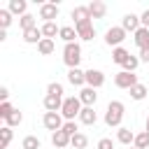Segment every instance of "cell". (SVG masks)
<instances>
[{
	"instance_id": "cell-1",
	"label": "cell",
	"mask_w": 149,
	"mask_h": 149,
	"mask_svg": "<svg viewBox=\"0 0 149 149\" xmlns=\"http://www.w3.org/2000/svg\"><path fill=\"white\" fill-rule=\"evenodd\" d=\"M123 102L121 100H112L107 105V112H105V123L107 126H114V128H121V119H123Z\"/></svg>"
},
{
	"instance_id": "cell-2",
	"label": "cell",
	"mask_w": 149,
	"mask_h": 149,
	"mask_svg": "<svg viewBox=\"0 0 149 149\" xmlns=\"http://www.w3.org/2000/svg\"><path fill=\"white\" fill-rule=\"evenodd\" d=\"M81 109H84V107H81L79 95H70V98H65V100H63L61 114L65 116V121H74V116H79V112H81Z\"/></svg>"
},
{
	"instance_id": "cell-3",
	"label": "cell",
	"mask_w": 149,
	"mask_h": 149,
	"mask_svg": "<svg viewBox=\"0 0 149 149\" xmlns=\"http://www.w3.org/2000/svg\"><path fill=\"white\" fill-rule=\"evenodd\" d=\"M79 61H81V47H79L77 42L65 44V49H63V63L72 70V68H77V65H79Z\"/></svg>"
},
{
	"instance_id": "cell-4",
	"label": "cell",
	"mask_w": 149,
	"mask_h": 149,
	"mask_svg": "<svg viewBox=\"0 0 149 149\" xmlns=\"http://www.w3.org/2000/svg\"><path fill=\"white\" fill-rule=\"evenodd\" d=\"M126 40V30L121 28V26H114V28H109L107 33H105V44H109V47H121V42Z\"/></svg>"
},
{
	"instance_id": "cell-5",
	"label": "cell",
	"mask_w": 149,
	"mask_h": 149,
	"mask_svg": "<svg viewBox=\"0 0 149 149\" xmlns=\"http://www.w3.org/2000/svg\"><path fill=\"white\" fill-rule=\"evenodd\" d=\"M114 84L119 86V88H133L135 84H140L137 81V74L135 72H126V70H121V72H116V77H114Z\"/></svg>"
},
{
	"instance_id": "cell-6",
	"label": "cell",
	"mask_w": 149,
	"mask_h": 149,
	"mask_svg": "<svg viewBox=\"0 0 149 149\" xmlns=\"http://www.w3.org/2000/svg\"><path fill=\"white\" fill-rule=\"evenodd\" d=\"M42 123H44V128H47V130L56 133V130H61V128H63V116H61L58 112H44Z\"/></svg>"
},
{
	"instance_id": "cell-7",
	"label": "cell",
	"mask_w": 149,
	"mask_h": 149,
	"mask_svg": "<svg viewBox=\"0 0 149 149\" xmlns=\"http://www.w3.org/2000/svg\"><path fill=\"white\" fill-rule=\"evenodd\" d=\"M40 19H44V23H51L54 19H58V5L56 2H44L40 7Z\"/></svg>"
},
{
	"instance_id": "cell-8",
	"label": "cell",
	"mask_w": 149,
	"mask_h": 149,
	"mask_svg": "<svg viewBox=\"0 0 149 149\" xmlns=\"http://www.w3.org/2000/svg\"><path fill=\"white\" fill-rule=\"evenodd\" d=\"M105 84V74L100 72V70H86V86H91V88H100Z\"/></svg>"
},
{
	"instance_id": "cell-9",
	"label": "cell",
	"mask_w": 149,
	"mask_h": 149,
	"mask_svg": "<svg viewBox=\"0 0 149 149\" xmlns=\"http://www.w3.org/2000/svg\"><path fill=\"white\" fill-rule=\"evenodd\" d=\"M63 95H54V93H47L44 95V109L47 112H61V107H63Z\"/></svg>"
},
{
	"instance_id": "cell-10",
	"label": "cell",
	"mask_w": 149,
	"mask_h": 149,
	"mask_svg": "<svg viewBox=\"0 0 149 149\" xmlns=\"http://www.w3.org/2000/svg\"><path fill=\"white\" fill-rule=\"evenodd\" d=\"M79 100H81V105H84V107H93V105H95V100H98V93H95V88H91V86H84V88L79 91Z\"/></svg>"
},
{
	"instance_id": "cell-11",
	"label": "cell",
	"mask_w": 149,
	"mask_h": 149,
	"mask_svg": "<svg viewBox=\"0 0 149 149\" xmlns=\"http://www.w3.org/2000/svg\"><path fill=\"white\" fill-rule=\"evenodd\" d=\"M121 28L128 33V30H137V28H142V23H140V16L137 14H126L123 19H121Z\"/></svg>"
},
{
	"instance_id": "cell-12",
	"label": "cell",
	"mask_w": 149,
	"mask_h": 149,
	"mask_svg": "<svg viewBox=\"0 0 149 149\" xmlns=\"http://www.w3.org/2000/svg\"><path fill=\"white\" fill-rule=\"evenodd\" d=\"M68 81L72 86H84L86 84V72H81L79 68H72V70H68Z\"/></svg>"
},
{
	"instance_id": "cell-13",
	"label": "cell",
	"mask_w": 149,
	"mask_h": 149,
	"mask_svg": "<svg viewBox=\"0 0 149 149\" xmlns=\"http://www.w3.org/2000/svg\"><path fill=\"white\" fill-rule=\"evenodd\" d=\"M70 135L65 133V130H56V133H51V144L54 147H58V149H65L68 144H70Z\"/></svg>"
},
{
	"instance_id": "cell-14",
	"label": "cell",
	"mask_w": 149,
	"mask_h": 149,
	"mask_svg": "<svg viewBox=\"0 0 149 149\" xmlns=\"http://www.w3.org/2000/svg\"><path fill=\"white\" fill-rule=\"evenodd\" d=\"M72 19H74V26H79V23H88V21H91V12H88V7H74V9H72Z\"/></svg>"
},
{
	"instance_id": "cell-15",
	"label": "cell",
	"mask_w": 149,
	"mask_h": 149,
	"mask_svg": "<svg viewBox=\"0 0 149 149\" xmlns=\"http://www.w3.org/2000/svg\"><path fill=\"white\" fill-rule=\"evenodd\" d=\"M42 40H44L42 28H30V30H23V42H28V44H40Z\"/></svg>"
},
{
	"instance_id": "cell-16",
	"label": "cell",
	"mask_w": 149,
	"mask_h": 149,
	"mask_svg": "<svg viewBox=\"0 0 149 149\" xmlns=\"http://www.w3.org/2000/svg\"><path fill=\"white\" fill-rule=\"evenodd\" d=\"M77 28V35L81 37V40H93L95 37V28H93V23L88 21V23H79V26H74Z\"/></svg>"
},
{
	"instance_id": "cell-17",
	"label": "cell",
	"mask_w": 149,
	"mask_h": 149,
	"mask_svg": "<svg viewBox=\"0 0 149 149\" xmlns=\"http://www.w3.org/2000/svg\"><path fill=\"white\" fill-rule=\"evenodd\" d=\"M79 121H81L84 126H93V123L98 121V114H95V109H93V107H84V109L79 112Z\"/></svg>"
},
{
	"instance_id": "cell-18",
	"label": "cell",
	"mask_w": 149,
	"mask_h": 149,
	"mask_svg": "<svg viewBox=\"0 0 149 149\" xmlns=\"http://www.w3.org/2000/svg\"><path fill=\"white\" fill-rule=\"evenodd\" d=\"M58 37H61L65 44H72V42H74V37H79V35H77V28H72V26H61Z\"/></svg>"
},
{
	"instance_id": "cell-19",
	"label": "cell",
	"mask_w": 149,
	"mask_h": 149,
	"mask_svg": "<svg viewBox=\"0 0 149 149\" xmlns=\"http://www.w3.org/2000/svg\"><path fill=\"white\" fill-rule=\"evenodd\" d=\"M133 40H135V44H137L140 49L149 47V28H137L135 35H133Z\"/></svg>"
},
{
	"instance_id": "cell-20",
	"label": "cell",
	"mask_w": 149,
	"mask_h": 149,
	"mask_svg": "<svg viewBox=\"0 0 149 149\" xmlns=\"http://www.w3.org/2000/svg\"><path fill=\"white\" fill-rule=\"evenodd\" d=\"M116 140H119L121 144H133V142H135V133H133L130 128H123V126H121V128L116 130Z\"/></svg>"
},
{
	"instance_id": "cell-21",
	"label": "cell",
	"mask_w": 149,
	"mask_h": 149,
	"mask_svg": "<svg viewBox=\"0 0 149 149\" xmlns=\"http://www.w3.org/2000/svg\"><path fill=\"white\" fill-rule=\"evenodd\" d=\"M88 12H91V19H102V16H105V12H107V7H105V2L95 0V2H91V5H88Z\"/></svg>"
},
{
	"instance_id": "cell-22",
	"label": "cell",
	"mask_w": 149,
	"mask_h": 149,
	"mask_svg": "<svg viewBox=\"0 0 149 149\" xmlns=\"http://www.w3.org/2000/svg\"><path fill=\"white\" fill-rule=\"evenodd\" d=\"M128 58H130V54H128L123 47H116V49L112 51V61H114V63H119V65H123Z\"/></svg>"
},
{
	"instance_id": "cell-23",
	"label": "cell",
	"mask_w": 149,
	"mask_h": 149,
	"mask_svg": "<svg viewBox=\"0 0 149 149\" xmlns=\"http://www.w3.org/2000/svg\"><path fill=\"white\" fill-rule=\"evenodd\" d=\"M54 49H56V44H54V40H42L40 44H37V51L42 54V56H49V54H54Z\"/></svg>"
},
{
	"instance_id": "cell-24",
	"label": "cell",
	"mask_w": 149,
	"mask_h": 149,
	"mask_svg": "<svg viewBox=\"0 0 149 149\" xmlns=\"http://www.w3.org/2000/svg\"><path fill=\"white\" fill-rule=\"evenodd\" d=\"M147 93H149V91H147L144 84H135V86L130 88V98H133V100H144Z\"/></svg>"
},
{
	"instance_id": "cell-25",
	"label": "cell",
	"mask_w": 149,
	"mask_h": 149,
	"mask_svg": "<svg viewBox=\"0 0 149 149\" xmlns=\"http://www.w3.org/2000/svg\"><path fill=\"white\" fill-rule=\"evenodd\" d=\"M12 142V128L9 126H2L0 128V149H7Z\"/></svg>"
},
{
	"instance_id": "cell-26",
	"label": "cell",
	"mask_w": 149,
	"mask_h": 149,
	"mask_svg": "<svg viewBox=\"0 0 149 149\" xmlns=\"http://www.w3.org/2000/svg\"><path fill=\"white\" fill-rule=\"evenodd\" d=\"M86 144H88V137H86L84 133H77V135H72V140H70V147H74V149H86Z\"/></svg>"
},
{
	"instance_id": "cell-27",
	"label": "cell",
	"mask_w": 149,
	"mask_h": 149,
	"mask_svg": "<svg viewBox=\"0 0 149 149\" xmlns=\"http://www.w3.org/2000/svg\"><path fill=\"white\" fill-rule=\"evenodd\" d=\"M26 7H28L26 0H9V12H12V14H21V16H23V14H26Z\"/></svg>"
},
{
	"instance_id": "cell-28",
	"label": "cell",
	"mask_w": 149,
	"mask_h": 149,
	"mask_svg": "<svg viewBox=\"0 0 149 149\" xmlns=\"http://www.w3.org/2000/svg\"><path fill=\"white\" fill-rule=\"evenodd\" d=\"M40 147H42V142L35 135H26L23 142H21V149H40Z\"/></svg>"
},
{
	"instance_id": "cell-29",
	"label": "cell",
	"mask_w": 149,
	"mask_h": 149,
	"mask_svg": "<svg viewBox=\"0 0 149 149\" xmlns=\"http://www.w3.org/2000/svg\"><path fill=\"white\" fill-rule=\"evenodd\" d=\"M58 33H61V28H56V23H54V21H51V23H44V26H42V35H44L47 40L56 37Z\"/></svg>"
},
{
	"instance_id": "cell-30",
	"label": "cell",
	"mask_w": 149,
	"mask_h": 149,
	"mask_svg": "<svg viewBox=\"0 0 149 149\" xmlns=\"http://www.w3.org/2000/svg\"><path fill=\"white\" fill-rule=\"evenodd\" d=\"M133 147H137V149H147V147H149V133H147V130H144V133H137Z\"/></svg>"
},
{
	"instance_id": "cell-31",
	"label": "cell",
	"mask_w": 149,
	"mask_h": 149,
	"mask_svg": "<svg viewBox=\"0 0 149 149\" xmlns=\"http://www.w3.org/2000/svg\"><path fill=\"white\" fill-rule=\"evenodd\" d=\"M19 23H21V28H23V30L37 28V23H35V16H33V14H23V16L19 19Z\"/></svg>"
},
{
	"instance_id": "cell-32",
	"label": "cell",
	"mask_w": 149,
	"mask_h": 149,
	"mask_svg": "<svg viewBox=\"0 0 149 149\" xmlns=\"http://www.w3.org/2000/svg\"><path fill=\"white\" fill-rule=\"evenodd\" d=\"M9 23H12V12H9V9H0V28L7 30Z\"/></svg>"
},
{
	"instance_id": "cell-33",
	"label": "cell",
	"mask_w": 149,
	"mask_h": 149,
	"mask_svg": "<svg viewBox=\"0 0 149 149\" xmlns=\"http://www.w3.org/2000/svg\"><path fill=\"white\" fill-rule=\"evenodd\" d=\"M5 121H7V126H9V128H14V126H19V123L23 121V114H21L19 109H14V112L9 114V119H5Z\"/></svg>"
},
{
	"instance_id": "cell-34",
	"label": "cell",
	"mask_w": 149,
	"mask_h": 149,
	"mask_svg": "<svg viewBox=\"0 0 149 149\" xmlns=\"http://www.w3.org/2000/svg\"><path fill=\"white\" fill-rule=\"evenodd\" d=\"M137 65H140V58H137V56H130V58L123 63V70H126V72H135Z\"/></svg>"
},
{
	"instance_id": "cell-35",
	"label": "cell",
	"mask_w": 149,
	"mask_h": 149,
	"mask_svg": "<svg viewBox=\"0 0 149 149\" xmlns=\"http://www.w3.org/2000/svg\"><path fill=\"white\" fill-rule=\"evenodd\" d=\"M12 112H14V107H12L9 100H7V102H0V116H2V119H9Z\"/></svg>"
},
{
	"instance_id": "cell-36",
	"label": "cell",
	"mask_w": 149,
	"mask_h": 149,
	"mask_svg": "<svg viewBox=\"0 0 149 149\" xmlns=\"http://www.w3.org/2000/svg\"><path fill=\"white\" fill-rule=\"evenodd\" d=\"M61 130H65V133H68V135H70V137H72V135H77V133H79V130H77V123H74V121H65V123H63V128H61Z\"/></svg>"
},
{
	"instance_id": "cell-37",
	"label": "cell",
	"mask_w": 149,
	"mask_h": 149,
	"mask_svg": "<svg viewBox=\"0 0 149 149\" xmlns=\"http://www.w3.org/2000/svg\"><path fill=\"white\" fill-rule=\"evenodd\" d=\"M47 93H54V95H63V86H61L58 81H51V84L47 86Z\"/></svg>"
},
{
	"instance_id": "cell-38",
	"label": "cell",
	"mask_w": 149,
	"mask_h": 149,
	"mask_svg": "<svg viewBox=\"0 0 149 149\" xmlns=\"http://www.w3.org/2000/svg\"><path fill=\"white\" fill-rule=\"evenodd\" d=\"M98 149H114V142L109 137H102V140H98Z\"/></svg>"
},
{
	"instance_id": "cell-39",
	"label": "cell",
	"mask_w": 149,
	"mask_h": 149,
	"mask_svg": "<svg viewBox=\"0 0 149 149\" xmlns=\"http://www.w3.org/2000/svg\"><path fill=\"white\" fill-rule=\"evenodd\" d=\"M140 23H142V28H149V9H144V12H142Z\"/></svg>"
},
{
	"instance_id": "cell-40",
	"label": "cell",
	"mask_w": 149,
	"mask_h": 149,
	"mask_svg": "<svg viewBox=\"0 0 149 149\" xmlns=\"http://www.w3.org/2000/svg\"><path fill=\"white\" fill-rule=\"evenodd\" d=\"M140 61H142V63H149V47L140 49Z\"/></svg>"
},
{
	"instance_id": "cell-41",
	"label": "cell",
	"mask_w": 149,
	"mask_h": 149,
	"mask_svg": "<svg viewBox=\"0 0 149 149\" xmlns=\"http://www.w3.org/2000/svg\"><path fill=\"white\" fill-rule=\"evenodd\" d=\"M7 98H9V88H7V86H0V100L7 102Z\"/></svg>"
},
{
	"instance_id": "cell-42",
	"label": "cell",
	"mask_w": 149,
	"mask_h": 149,
	"mask_svg": "<svg viewBox=\"0 0 149 149\" xmlns=\"http://www.w3.org/2000/svg\"><path fill=\"white\" fill-rule=\"evenodd\" d=\"M5 40H7V30H2V28H0V42H5Z\"/></svg>"
},
{
	"instance_id": "cell-43",
	"label": "cell",
	"mask_w": 149,
	"mask_h": 149,
	"mask_svg": "<svg viewBox=\"0 0 149 149\" xmlns=\"http://www.w3.org/2000/svg\"><path fill=\"white\" fill-rule=\"evenodd\" d=\"M147 133H149V116H147Z\"/></svg>"
},
{
	"instance_id": "cell-44",
	"label": "cell",
	"mask_w": 149,
	"mask_h": 149,
	"mask_svg": "<svg viewBox=\"0 0 149 149\" xmlns=\"http://www.w3.org/2000/svg\"><path fill=\"white\" fill-rule=\"evenodd\" d=\"M130 149H137V147H130Z\"/></svg>"
}]
</instances>
